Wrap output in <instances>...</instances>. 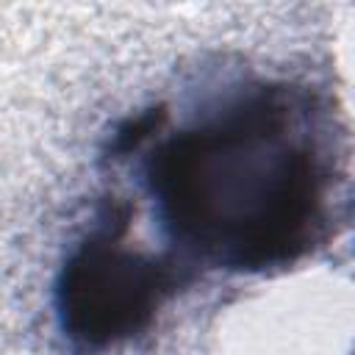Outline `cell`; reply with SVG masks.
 <instances>
[{"label":"cell","instance_id":"obj_1","mask_svg":"<svg viewBox=\"0 0 355 355\" xmlns=\"http://www.w3.org/2000/svg\"><path fill=\"white\" fill-rule=\"evenodd\" d=\"M308 86L261 80L161 139L144 161L158 219L197 263L266 275L330 233L333 158Z\"/></svg>","mask_w":355,"mask_h":355},{"label":"cell","instance_id":"obj_2","mask_svg":"<svg viewBox=\"0 0 355 355\" xmlns=\"http://www.w3.org/2000/svg\"><path fill=\"white\" fill-rule=\"evenodd\" d=\"M125 202H111L97 227L67 255L55 280L58 324L72 349L105 352L144 333L191 272L172 255H150L122 241Z\"/></svg>","mask_w":355,"mask_h":355}]
</instances>
